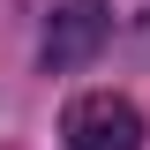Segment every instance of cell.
Listing matches in <instances>:
<instances>
[{
    "label": "cell",
    "instance_id": "6da1fadb",
    "mask_svg": "<svg viewBox=\"0 0 150 150\" xmlns=\"http://www.w3.org/2000/svg\"><path fill=\"white\" fill-rule=\"evenodd\" d=\"M60 143L68 150H143V112L120 90H83L60 112Z\"/></svg>",
    "mask_w": 150,
    "mask_h": 150
},
{
    "label": "cell",
    "instance_id": "7a4b0ae2",
    "mask_svg": "<svg viewBox=\"0 0 150 150\" xmlns=\"http://www.w3.org/2000/svg\"><path fill=\"white\" fill-rule=\"evenodd\" d=\"M112 38V8H98V0H68L53 23H45V45H38V60H45V75H75L90 68L98 53H105Z\"/></svg>",
    "mask_w": 150,
    "mask_h": 150
},
{
    "label": "cell",
    "instance_id": "3957f363",
    "mask_svg": "<svg viewBox=\"0 0 150 150\" xmlns=\"http://www.w3.org/2000/svg\"><path fill=\"white\" fill-rule=\"evenodd\" d=\"M128 38H135V53L150 60V8H143V15H135V30H128Z\"/></svg>",
    "mask_w": 150,
    "mask_h": 150
}]
</instances>
